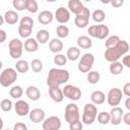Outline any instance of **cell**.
<instances>
[{"mask_svg":"<svg viewBox=\"0 0 130 130\" xmlns=\"http://www.w3.org/2000/svg\"><path fill=\"white\" fill-rule=\"evenodd\" d=\"M70 78V73L66 69L60 68H52L47 77V85L49 87L60 86L61 84L67 82Z\"/></svg>","mask_w":130,"mask_h":130,"instance_id":"obj_1","label":"cell"},{"mask_svg":"<svg viewBox=\"0 0 130 130\" xmlns=\"http://www.w3.org/2000/svg\"><path fill=\"white\" fill-rule=\"evenodd\" d=\"M8 50H9V55L11 58L18 59L22 55L23 44L19 39H12L11 41H9Z\"/></svg>","mask_w":130,"mask_h":130,"instance_id":"obj_8","label":"cell"},{"mask_svg":"<svg viewBox=\"0 0 130 130\" xmlns=\"http://www.w3.org/2000/svg\"><path fill=\"white\" fill-rule=\"evenodd\" d=\"M29 69V64L25 60H18L15 64V70L19 73H25Z\"/></svg>","mask_w":130,"mask_h":130,"instance_id":"obj_29","label":"cell"},{"mask_svg":"<svg viewBox=\"0 0 130 130\" xmlns=\"http://www.w3.org/2000/svg\"><path fill=\"white\" fill-rule=\"evenodd\" d=\"M128 51H129V44L124 40H120V42L118 43V45L116 47L106 49L104 56L107 61L112 63V62L118 61L119 58L121 56L125 55Z\"/></svg>","mask_w":130,"mask_h":130,"instance_id":"obj_2","label":"cell"},{"mask_svg":"<svg viewBox=\"0 0 130 130\" xmlns=\"http://www.w3.org/2000/svg\"><path fill=\"white\" fill-rule=\"evenodd\" d=\"M56 34H57L58 38H60V39L67 38L68 35H69V28H68V26H66L64 24L58 25L57 28H56Z\"/></svg>","mask_w":130,"mask_h":130,"instance_id":"obj_32","label":"cell"},{"mask_svg":"<svg viewBox=\"0 0 130 130\" xmlns=\"http://www.w3.org/2000/svg\"><path fill=\"white\" fill-rule=\"evenodd\" d=\"M82 128H83V124L80 120L69 124V129L70 130H82Z\"/></svg>","mask_w":130,"mask_h":130,"instance_id":"obj_43","label":"cell"},{"mask_svg":"<svg viewBox=\"0 0 130 130\" xmlns=\"http://www.w3.org/2000/svg\"><path fill=\"white\" fill-rule=\"evenodd\" d=\"M6 38H7V35H6L5 30L0 29V44L4 43V42L6 41Z\"/></svg>","mask_w":130,"mask_h":130,"instance_id":"obj_49","label":"cell"},{"mask_svg":"<svg viewBox=\"0 0 130 130\" xmlns=\"http://www.w3.org/2000/svg\"><path fill=\"white\" fill-rule=\"evenodd\" d=\"M5 130H9V129H5Z\"/></svg>","mask_w":130,"mask_h":130,"instance_id":"obj_54","label":"cell"},{"mask_svg":"<svg viewBox=\"0 0 130 130\" xmlns=\"http://www.w3.org/2000/svg\"><path fill=\"white\" fill-rule=\"evenodd\" d=\"M17 71L14 68H6L0 74V84L3 87H8L17 79Z\"/></svg>","mask_w":130,"mask_h":130,"instance_id":"obj_4","label":"cell"},{"mask_svg":"<svg viewBox=\"0 0 130 130\" xmlns=\"http://www.w3.org/2000/svg\"><path fill=\"white\" fill-rule=\"evenodd\" d=\"M93 63H94V56L91 53H85L79 60L77 68L81 73H87L90 71Z\"/></svg>","mask_w":130,"mask_h":130,"instance_id":"obj_7","label":"cell"},{"mask_svg":"<svg viewBox=\"0 0 130 130\" xmlns=\"http://www.w3.org/2000/svg\"><path fill=\"white\" fill-rule=\"evenodd\" d=\"M54 63L57 65V66H64L67 62V58L65 55L63 54H56L54 56V59H53Z\"/></svg>","mask_w":130,"mask_h":130,"instance_id":"obj_38","label":"cell"},{"mask_svg":"<svg viewBox=\"0 0 130 130\" xmlns=\"http://www.w3.org/2000/svg\"><path fill=\"white\" fill-rule=\"evenodd\" d=\"M64 118H65V121H66L68 124L80 120V115H79L78 107H77L76 104L70 103V104H68V105L66 106Z\"/></svg>","mask_w":130,"mask_h":130,"instance_id":"obj_6","label":"cell"},{"mask_svg":"<svg viewBox=\"0 0 130 130\" xmlns=\"http://www.w3.org/2000/svg\"><path fill=\"white\" fill-rule=\"evenodd\" d=\"M110 72L113 75H119L120 73H122V71L124 70V66L122 65L121 62L116 61V62H112L110 65Z\"/></svg>","mask_w":130,"mask_h":130,"instance_id":"obj_28","label":"cell"},{"mask_svg":"<svg viewBox=\"0 0 130 130\" xmlns=\"http://www.w3.org/2000/svg\"><path fill=\"white\" fill-rule=\"evenodd\" d=\"M3 23H4V17H3V16L0 14V26H1Z\"/></svg>","mask_w":130,"mask_h":130,"instance_id":"obj_51","label":"cell"},{"mask_svg":"<svg viewBox=\"0 0 130 130\" xmlns=\"http://www.w3.org/2000/svg\"><path fill=\"white\" fill-rule=\"evenodd\" d=\"M122 93L125 94L127 98L130 96V82H127L124 84V87L122 89Z\"/></svg>","mask_w":130,"mask_h":130,"instance_id":"obj_45","label":"cell"},{"mask_svg":"<svg viewBox=\"0 0 130 130\" xmlns=\"http://www.w3.org/2000/svg\"><path fill=\"white\" fill-rule=\"evenodd\" d=\"M125 107H126V109L129 111L130 110V98H127L126 99V102H125Z\"/></svg>","mask_w":130,"mask_h":130,"instance_id":"obj_50","label":"cell"},{"mask_svg":"<svg viewBox=\"0 0 130 130\" xmlns=\"http://www.w3.org/2000/svg\"><path fill=\"white\" fill-rule=\"evenodd\" d=\"M110 3H111L112 6H114V7H120V6L123 5L124 1H123V0H114V1H111Z\"/></svg>","mask_w":130,"mask_h":130,"instance_id":"obj_48","label":"cell"},{"mask_svg":"<svg viewBox=\"0 0 130 130\" xmlns=\"http://www.w3.org/2000/svg\"><path fill=\"white\" fill-rule=\"evenodd\" d=\"M28 117H29V120L31 122H34V123H41V122H43L45 120V112L42 109L36 108V109H32L31 111H29Z\"/></svg>","mask_w":130,"mask_h":130,"instance_id":"obj_16","label":"cell"},{"mask_svg":"<svg viewBox=\"0 0 130 130\" xmlns=\"http://www.w3.org/2000/svg\"><path fill=\"white\" fill-rule=\"evenodd\" d=\"M68 8L72 13L77 15L82 11L84 6L80 0H69L68 1Z\"/></svg>","mask_w":130,"mask_h":130,"instance_id":"obj_20","label":"cell"},{"mask_svg":"<svg viewBox=\"0 0 130 130\" xmlns=\"http://www.w3.org/2000/svg\"><path fill=\"white\" fill-rule=\"evenodd\" d=\"M96 118H98V122L102 125H107L110 123V114L108 112H101L96 115Z\"/></svg>","mask_w":130,"mask_h":130,"instance_id":"obj_34","label":"cell"},{"mask_svg":"<svg viewBox=\"0 0 130 130\" xmlns=\"http://www.w3.org/2000/svg\"><path fill=\"white\" fill-rule=\"evenodd\" d=\"M29 67L31 68L34 72H41L43 69V62L40 59H34L31 60Z\"/></svg>","mask_w":130,"mask_h":130,"instance_id":"obj_37","label":"cell"},{"mask_svg":"<svg viewBox=\"0 0 130 130\" xmlns=\"http://www.w3.org/2000/svg\"><path fill=\"white\" fill-rule=\"evenodd\" d=\"M55 18L60 23H66L70 20V12L65 7H59L55 12Z\"/></svg>","mask_w":130,"mask_h":130,"instance_id":"obj_15","label":"cell"},{"mask_svg":"<svg viewBox=\"0 0 130 130\" xmlns=\"http://www.w3.org/2000/svg\"><path fill=\"white\" fill-rule=\"evenodd\" d=\"M4 22L8 24H15L18 21V14L14 10H8L4 14Z\"/></svg>","mask_w":130,"mask_h":130,"instance_id":"obj_22","label":"cell"},{"mask_svg":"<svg viewBox=\"0 0 130 130\" xmlns=\"http://www.w3.org/2000/svg\"><path fill=\"white\" fill-rule=\"evenodd\" d=\"M87 32L92 38L104 40L109 36V27L106 24H93L88 27Z\"/></svg>","mask_w":130,"mask_h":130,"instance_id":"obj_5","label":"cell"},{"mask_svg":"<svg viewBox=\"0 0 130 130\" xmlns=\"http://www.w3.org/2000/svg\"><path fill=\"white\" fill-rule=\"evenodd\" d=\"M39 49V43L37 42L36 39L34 38H28L26 39V41L24 42V50L28 53H32L36 52Z\"/></svg>","mask_w":130,"mask_h":130,"instance_id":"obj_23","label":"cell"},{"mask_svg":"<svg viewBox=\"0 0 130 130\" xmlns=\"http://www.w3.org/2000/svg\"><path fill=\"white\" fill-rule=\"evenodd\" d=\"M0 108L2 109V111L4 112H9L12 109V102L8 99H4L2 100V102L0 103Z\"/></svg>","mask_w":130,"mask_h":130,"instance_id":"obj_42","label":"cell"},{"mask_svg":"<svg viewBox=\"0 0 130 130\" xmlns=\"http://www.w3.org/2000/svg\"><path fill=\"white\" fill-rule=\"evenodd\" d=\"M12 5L13 7L18 10V11H22L25 9L26 6V0H13L12 1Z\"/></svg>","mask_w":130,"mask_h":130,"instance_id":"obj_40","label":"cell"},{"mask_svg":"<svg viewBox=\"0 0 130 130\" xmlns=\"http://www.w3.org/2000/svg\"><path fill=\"white\" fill-rule=\"evenodd\" d=\"M49 49L52 53H59L63 50V43L60 39H52L49 43Z\"/></svg>","mask_w":130,"mask_h":130,"instance_id":"obj_24","label":"cell"},{"mask_svg":"<svg viewBox=\"0 0 130 130\" xmlns=\"http://www.w3.org/2000/svg\"><path fill=\"white\" fill-rule=\"evenodd\" d=\"M98 115V109L93 104H85L83 107V114L81 117L82 124L90 125L94 122Z\"/></svg>","mask_w":130,"mask_h":130,"instance_id":"obj_3","label":"cell"},{"mask_svg":"<svg viewBox=\"0 0 130 130\" xmlns=\"http://www.w3.org/2000/svg\"><path fill=\"white\" fill-rule=\"evenodd\" d=\"M87 81L90 83V84H96L99 81H100V78H101V75L98 71H89L87 73Z\"/></svg>","mask_w":130,"mask_h":130,"instance_id":"obj_33","label":"cell"},{"mask_svg":"<svg viewBox=\"0 0 130 130\" xmlns=\"http://www.w3.org/2000/svg\"><path fill=\"white\" fill-rule=\"evenodd\" d=\"M31 30H32V28L24 27V26H21V25L18 26V34H19V36H20L21 38H26V39H28L29 36L31 35Z\"/></svg>","mask_w":130,"mask_h":130,"instance_id":"obj_41","label":"cell"},{"mask_svg":"<svg viewBox=\"0 0 130 130\" xmlns=\"http://www.w3.org/2000/svg\"><path fill=\"white\" fill-rule=\"evenodd\" d=\"M53 19H54V15H53V13H52L51 11H49V10H43V11H41V12L39 13V15H38V20H39V22H40L41 24H44V25L51 23V22L53 21Z\"/></svg>","mask_w":130,"mask_h":130,"instance_id":"obj_17","label":"cell"},{"mask_svg":"<svg viewBox=\"0 0 130 130\" xmlns=\"http://www.w3.org/2000/svg\"><path fill=\"white\" fill-rule=\"evenodd\" d=\"M13 130H27V126L22 122H17L14 124Z\"/></svg>","mask_w":130,"mask_h":130,"instance_id":"obj_44","label":"cell"},{"mask_svg":"<svg viewBox=\"0 0 130 130\" xmlns=\"http://www.w3.org/2000/svg\"><path fill=\"white\" fill-rule=\"evenodd\" d=\"M110 122L117 126V125H120L121 122H122V117H123V109L120 108V107H114L112 108V110L110 111Z\"/></svg>","mask_w":130,"mask_h":130,"instance_id":"obj_13","label":"cell"},{"mask_svg":"<svg viewBox=\"0 0 130 130\" xmlns=\"http://www.w3.org/2000/svg\"><path fill=\"white\" fill-rule=\"evenodd\" d=\"M119 42H120V38L118 36H111L106 40V44L105 45H106V48L109 49V48L116 47Z\"/></svg>","mask_w":130,"mask_h":130,"instance_id":"obj_36","label":"cell"},{"mask_svg":"<svg viewBox=\"0 0 130 130\" xmlns=\"http://www.w3.org/2000/svg\"><path fill=\"white\" fill-rule=\"evenodd\" d=\"M122 96H123V93H122V90L120 88H112L109 90L108 92V96H107V102L109 104V106L111 107H118V105L121 103L122 101Z\"/></svg>","mask_w":130,"mask_h":130,"instance_id":"obj_10","label":"cell"},{"mask_svg":"<svg viewBox=\"0 0 130 130\" xmlns=\"http://www.w3.org/2000/svg\"><path fill=\"white\" fill-rule=\"evenodd\" d=\"M80 56V50L77 47H70L67 50L66 53V58L69 59L70 61H76Z\"/></svg>","mask_w":130,"mask_h":130,"instance_id":"obj_26","label":"cell"},{"mask_svg":"<svg viewBox=\"0 0 130 130\" xmlns=\"http://www.w3.org/2000/svg\"><path fill=\"white\" fill-rule=\"evenodd\" d=\"M62 92L64 98H67L71 101H78L81 98V89L71 84L65 85L64 88H62Z\"/></svg>","mask_w":130,"mask_h":130,"instance_id":"obj_9","label":"cell"},{"mask_svg":"<svg viewBox=\"0 0 130 130\" xmlns=\"http://www.w3.org/2000/svg\"><path fill=\"white\" fill-rule=\"evenodd\" d=\"M14 109H15V113L20 117L28 115V113L30 111L29 110V105L25 101H22V100L16 101V103L14 104Z\"/></svg>","mask_w":130,"mask_h":130,"instance_id":"obj_14","label":"cell"},{"mask_svg":"<svg viewBox=\"0 0 130 130\" xmlns=\"http://www.w3.org/2000/svg\"><path fill=\"white\" fill-rule=\"evenodd\" d=\"M122 65L126 66V67H130V56L129 55H125L122 59Z\"/></svg>","mask_w":130,"mask_h":130,"instance_id":"obj_46","label":"cell"},{"mask_svg":"<svg viewBox=\"0 0 130 130\" xmlns=\"http://www.w3.org/2000/svg\"><path fill=\"white\" fill-rule=\"evenodd\" d=\"M61 120L57 116H51L43 121V130H59L61 128Z\"/></svg>","mask_w":130,"mask_h":130,"instance_id":"obj_12","label":"cell"},{"mask_svg":"<svg viewBox=\"0 0 130 130\" xmlns=\"http://www.w3.org/2000/svg\"><path fill=\"white\" fill-rule=\"evenodd\" d=\"M123 122L126 124V125H130V112L126 113V114H123Z\"/></svg>","mask_w":130,"mask_h":130,"instance_id":"obj_47","label":"cell"},{"mask_svg":"<svg viewBox=\"0 0 130 130\" xmlns=\"http://www.w3.org/2000/svg\"><path fill=\"white\" fill-rule=\"evenodd\" d=\"M2 66H3V65H2V62H1V61H0V70H1V69H2Z\"/></svg>","mask_w":130,"mask_h":130,"instance_id":"obj_53","label":"cell"},{"mask_svg":"<svg viewBox=\"0 0 130 130\" xmlns=\"http://www.w3.org/2000/svg\"><path fill=\"white\" fill-rule=\"evenodd\" d=\"M25 94H26V96L30 101H34V102L39 101L40 98H41V91H40V89L37 86H34V85L27 86V88L25 89Z\"/></svg>","mask_w":130,"mask_h":130,"instance_id":"obj_19","label":"cell"},{"mask_svg":"<svg viewBox=\"0 0 130 130\" xmlns=\"http://www.w3.org/2000/svg\"><path fill=\"white\" fill-rule=\"evenodd\" d=\"M89 16H90L89 9L84 6V8L82 9V11L75 16V19H74L75 25L78 28H84V27H86L87 24H88V22H89Z\"/></svg>","mask_w":130,"mask_h":130,"instance_id":"obj_11","label":"cell"},{"mask_svg":"<svg viewBox=\"0 0 130 130\" xmlns=\"http://www.w3.org/2000/svg\"><path fill=\"white\" fill-rule=\"evenodd\" d=\"M90 100L93 105H102L106 101V94L102 90H94L90 94Z\"/></svg>","mask_w":130,"mask_h":130,"instance_id":"obj_21","label":"cell"},{"mask_svg":"<svg viewBox=\"0 0 130 130\" xmlns=\"http://www.w3.org/2000/svg\"><path fill=\"white\" fill-rule=\"evenodd\" d=\"M25 9L30 13H36L39 10V4L36 0H26Z\"/></svg>","mask_w":130,"mask_h":130,"instance_id":"obj_35","label":"cell"},{"mask_svg":"<svg viewBox=\"0 0 130 130\" xmlns=\"http://www.w3.org/2000/svg\"><path fill=\"white\" fill-rule=\"evenodd\" d=\"M3 125H4L3 120H2V118L0 117V130H2V129H3Z\"/></svg>","mask_w":130,"mask_h":130,"instance_id":"obj_52","label":"cell"},{"mask_svg":"<svg viewBox=\"0 0 130 130\" xmlns=\"http://www.w3.org/2000/svg\"><path fill=\"white\" fill-rule=\"evenodd\" d=\"M49 94H50V98L56 103H61L64 100V95H63L62 89L59 86L49 87Z\"/></svg>","mask_w":130,"mask_h":130,"instance_id":"obj_18","label":"cell"},{"mask_svg":"<svg viewBox=\"0 0 130 130\" xmlns=\"http://www.w3.org/2000/svg\"><path fill=\"white\" fill-rule=\"evenodd\" d=\"M9 94H10V96H11L12 99L18 100L19 98L22 96V94H23V89H22V87H21L20 85H14V86H12V87L10 88Z\"/></svg>","mask_w":130,"mask_h":130,"instance_id":"obj_30","label":"cell"},{"mask_svg":"<svg viewBox=\"0 0 130 130\" xmlns=\"http://www.w3.org/2000/svg\"><path fill=\"white\" fill-rule=\"evenodd\" d=\"M77 46L81 49H90L92 46V41L87 36H80L77 38Z\"/></svg>","mask_w":130,"mask_h":130,"instance_id":"obj_25","label":"cell"},{"mask_svg":"<svg viewBox=\"0 0 130 130\" xmlns=\"http://www.w3.org/2000/svg\"><path fill=\"white\" fill-rule=\"evenodd\" d=\"M19 25L24 26V27H28V28H32V27H34V20H32V18L29 17V16H23V17L20 19Z\"/></svg>","mask_w":130,"mask_h":130,"instance_id":"obj_39","label":"cell"},{"mask_svg":"<svg viewBox=\"0 0 130 130\" xmlns=\"http://www.w3.org/2000/svg\"><path fill=\"white\" fill-rule=\"evenodd\" d=\"M49 38H50V34L47 29H40L36 36V40L39 44H46L49 41Z\"/></svg>","mask_w":130,"mask_h":130,"instance_id":"obj_27","label":"cell"},{"mask_svg":"<svg viewBox=\"0 0 130 130\" xmlns=\"http://www.w3.org/2000/svg\"><path fill=\"white\" fill-rule=\"evenodd\" d=\"M91 17H92L93 21H95V22H103L105 20V18H106V13L102 9H95L92 12Z\"/></svg>","mask_w":130,"mask_h":130,"instance_id":"obj_31","label":"cell"}]
</instances>
